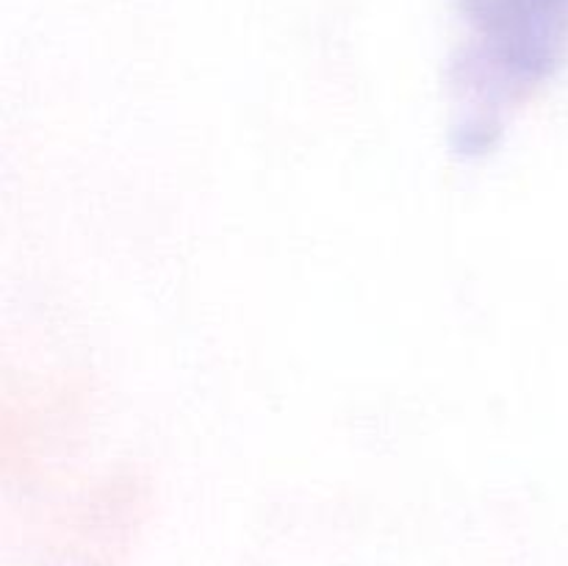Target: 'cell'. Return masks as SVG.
I'll return each mask as SVG.
<instances>
[{
  "instance_id": "1",
  "label": "cell",
  "mask_w": 568,
  "mask_h": 566,
  "mask_svg": "<svg viewBox=\"0 0 568 566\" xmlns=\"http://www.w3.org/2000/svg\"><path fill=\"white\" fill-rule=\"evenodd\" d=\"M453 144L486 155L568 59V0H460Z\"/></svg>"
}]
</instances>
